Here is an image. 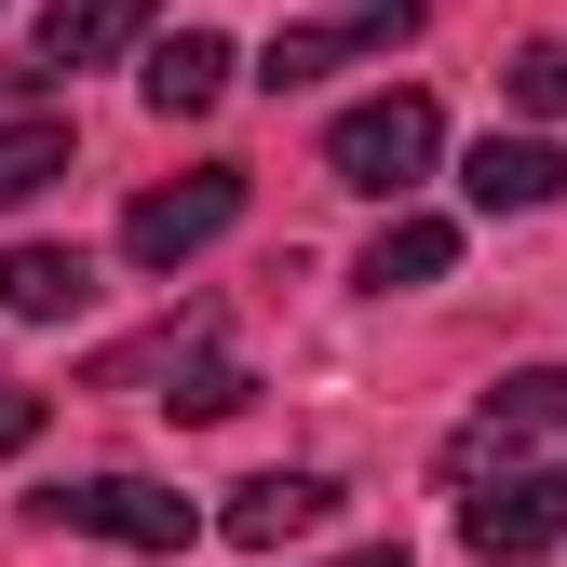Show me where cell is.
<instances>
[{"label": "cell", "instance_id": "18", "mask_svg": "<svg viewBox=\"0 0 567 567\" xmlns=\"http://www.w3.org/2000/svg\"><path fill=\"white\" fill-rule=\"evenodd\" d=\"M324 567H405V540H351V554H324Z\"/></svg>", "mask_w": 567, "mask_h": 567}, {"label": "cell", "instance_id": "11", "mask_svg": "<svg viewBox=\"0 0 567 567\" xmlns=\"http://www.w3.org/2000/svg\"><path fill=\"white\" fill-rule=\"evenodd\" d=\"M82 298H95V257L82 244H14V257H0V311H14V324H68Z\"/></svg>", "mask_w": 567, "mask_h": 567}, {"label": "cell", "instance_id": "14", "mask_svg": "<svg viewBox=\"0 0 567 567\" xmlns=\"http://www.w3.org/2000/svg\"><path fill=\"white\" fill-rule=\"evenodd\" d=\"M189 351H217V311H176V324H150V338L95 351V392H135V379H176Z\"/></svg>", "mask_w": 567, "mask_h": 567}, {"label": "cell", "instance_id": "2", "mask_svg": "<svg viewBox=\"0 0 567 567\" xmlns=\"http://www.w3.org/2000/svg\"><path fill=\"white\" fill-rule=\"evenodd\" d=\"M28 514L68 527V540H122V554H189L203 540V514L176 501V486H150V473H68V486H41Z\"/></svg>", "mask_w": 567, "mask_h": 567}, {"label": "cell", "instance_id": "8", "mask_svg": "<svg viewBox=\"0 0 567 567\" xmlns=\"http://www.w3.org/2000/svg\"><path fill=\"white\" fill-rule=\"evenodd\" d=\"M460 189H473V217H540V203H567V150L554 135H486Z\"/></svg>", "mask_w": 567, "mask_h": 567}, {"label": "cell", "instance_id": "13", "mask_svg": "<svg viewBox=\"0 0 567 567\" xmlns=\"http://www.w3.org/2000/svg\"><path fill=\"white\" fill-rule=\"evenodd\" d=\"M68 176V109H0V217Z\"/></svg>", "mask_w": 567, "mask_h": 567}, {"label": "cell", "instance_id": "3", "mask_svg": "<svg viewBox=\"0 0 567 567\" xmlns=\"http://www.w3.org/2000/svg\"><path fill=\"white\" fill-rule=\"evenodd\" d=\"M527 460H567V365H514L501 392L473 405V433L446 446V473H527Z\"/></svg>", "mask_w": 567, "mask_h": 567}, {"label": "cell", "instance_id": "9", "mask_svg": "<svg viewBox=\"0 0 567 567\" xmlns=\"http://www.w3.org/2000/svg\"><path fill=\"white\" fill-rule=\"evenodd\" d=\"M230 68H244V54H230L217 28H176V41H150V68H135V95H150L163 122H203V109L230 95Z\"/></svg>", "mask_w": 567, "mask_h": 567}, {"label": "cell", "instance_id": "10", "mask_svg": "<svg viewBox=\"0 0 567 567\" xmlns=\"http://www.w3.org/2000/svg\"><path fill=\"white\" fill-rule=\"evenodd\" d=\"M150 14L163 0H41V68H109L150 41Z\"/></svg>", "mask_w": 567, "mask_h": 567}, {"label": "cell", "instance_id": "17", "mask_svg": "<svg viewBox=\"0 0 567 567\" xmlns=\"http://www.w3.org/2000/svg\"><path fill=\"white\" fill-rule=\"evenodd\" d=\"M41 446V392H0V460H28Z\"/></svg>", "mask_w": 567, "mask_h": 567}, {"label": "cell", "instance_id": "12", "mask_svg": "<svg viewBox=\"0 0 567 567\" xmlns=\"http://www.w3.org/2000/svg\"><path fill=\"white\" fill-rule=\"evenodd\" d=\"M446 270H460V230H446V217H392L351 284H365V298H419V284H446Z\"/></svg>", "mask_w": 567, "mask_h": 567}, {"label": "cell", "instance_id": "16", "mask_svg": "<svg viewBox=\"0 0 567 567\" xmlns=\"http://www.w3.org/2000/svg\"><path fill=\"white\" fill-rule=\"evenodd\" d=\"M501 82H514V109H527V122H567V41H527Z\"/></svg>", "mask_w": 567, "mask_h": 567}, {"label": "cell", "instance_id": "5", "mask_svg": "<svg viewBox=\"0 0 567 567\" xmlns=\"http://www.w3.org/2000/svg\"><path fill=\"white\" fill-rule=\"evenodd\" d=\"M460 540L486 567H527L567 540V460H527V473H473V501H460Z\"/></svg>", "mask_w": 567, "mask_h": 567}, {"label": "cell", "instance_id": "6", "mask_svg": "<svg viewBox=\"0 0 567 567\" xmlns=\"http://www.w3.org/2000/svg\"><path fill=\"white\" fill-rule=\"evenodd\" d=\"M392 41H419V0H351V14H324V28H284L257 54V82L270 95H311V82H338V68H379Z\"/></svg>", "mask_w": 567, "mask_h": 567}, {"label": "cell", "instance_id": "15", "mask_svg": "<svg viewBox=\"0 0 567 567\" xmlns=\"http://www.w3.org/2000/svg\"><path fill=\"white\" fill-rule=\"evenodd\" d=\"M150 405L203 433V419H244V405H257V379L230 365V351H189V365H176V392H150Z\"/></svg>", "mask_w": 567, "mask_h": 567}, {"label": "cell", "instance_id": "4", "mask_svg": "<svg viewBox=\"0 0 567 567\" xmlns=\"http://www.w3.org/2000/svg\"><path fill=\"white\" fill-rule=\"evenodd\" d=\"M230 217H244V176H230V163L163 176V189H135V203H122V257H135V270H189Z\"/></svg>", "mask_w": 567, "mask_h": 567}, {"label": "cell", "instance_id": "7", "mask_svg": "<svg viewBox=\"0 0 567 567\" xmlns=\"http://www.w3.org/2000/svg\"><path fill=\"white\" fill-rule=\"evenodd\" d=\"M324 514H338L324 473H257V486H230V501H217V540H244V554H298Z\"/></svg>", "mask_w": 567, "mask_h": 567}, {"label": "cell", "instance_id": "1", "mask_svg": "<svg viewBox=\"0 0 567 567\" xmlns=\"http://www.w3.org/2000/svg\"><path fill=\"white\" fill-rule=\"evenodd\" d=\"M433 150H446V109L419 95V82H392V95H365V109L324 122V176L365 189V203H405L419 176H433Z\"/></svg>", "mask_w": 567, "mask_h": 567}]
</instances>
